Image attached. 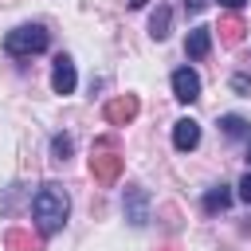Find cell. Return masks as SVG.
<instances>
[{
    "mask_svg": "<svg viewBox=\"0 0 251 251\" xmlns=\"http://www.w3.org/2000/svg\"><path fill=\"white\" fill-rule=\"evenodd\" d=\"M67 216H71V196H67V188L55 184V180H47V184L35 192V200H31V220H35L39 235L63 231Z\"/></svg>",
    "mask_w": 251,
    "mask_h": 251,
    "instance_id": "obj_1",
    "label": "cell"
},
{
    "mask_svg": "<svg viewBox=\"0 0 251 251\" xmlns=\"http://www.w3.org/2000/svg\"><path fill=\"white\" fill-rule=\"evenodd\" d=\"M47 43H51V35H47L43 24H20V27H12L4 35V51L12 59H31V55L47 51Z\"/></svg>",
    "mask_w": 251,
    "mask_h": 251,
    "instance_id": "obj_2",
    "label": "cell"
},
{
    "mask_svg": "<svg viewBox=\"0 0 251 251\" xmlns=\"http://www.w3.org/2000/svg\"><path fill=\"white\" fill-rule=\"evenodd\" d=\"M75 86H78L75 59H71V55H59L55 67H51V90H55V94H75Z\"/></svg>",
    "mask_w": 251,
    "mask_h": 251,
    "instance_id": "obj_3",
    "label": "cell"
},
{
    "mask_svg": "<svg viewBox=\"0 0 251 251\" xmlns=\"http://www.w3.org/2000/svg\"><path fill=\"white\" fill-rule=\"evenodd\" d=\"M173 98L176 102H196L200 98V75L192 67H176L173 71Z\"/></svg>",
    "mask_w": 251,
    "mask_h": 251,
    "instance_id": "obj_4",
    "label": "cell"
},
{
    "mask_svg": "<svg viewBox=\"0 0 251 251\" xmlns=\"http://www.w3.org/2000/svg\"><path fill=\"white\" fill-rule=\"evenodd\" d=\"M137 110H141L137 94H118L114 102H106V122L110 126H129L137 118Z\"/></svg>",
    "mask_w": 251,
    "mask_h": 251,
    "instance_id": "obj_5",
    "label": "cell"
},
{
    "mask_svg": "<svg viewBox=\"0 0 251 251\" xmlns=\"http://www.w3.org/2000/svg\"><path fill=\"white\" fill-rule=\"evenodd\" d=\"M126 220H129L133 227H145V224H149V192H145L141 184L126 188Z\"/></svg>",
    "mask_w": 251,
    "mask_h": 251,
    "instance_id": "obj_6",
    "label": "cell"
},
{
    "mask_svg": "<svg viewBox=\"0 0 251 251\" xmlns=\"http://www.w3.org/2000/svg\"><path fill=\"white\" fill-rule=\"evenodd\" d=\"M173 145H176L180 153H192V149L200 145V122H196V118L173 122Z\"/></svg>",
    "mask_w": 251,
    "mask_h": 251,
    "instance_id": "obj_7",
    "label": "cell"
},
{
    "mask_svg": "<svg viewBox=\"0 0 251 251\" xmlns=\"http://www.w3.org/2000/svg\"><path fill=\"white\" fill-rule=\"evenodd\" d=\"M90 173H94L98 184H114L118 173H122V157L118 153H94L90 157Z\"/></svg>",
    "mask_w": 251,
    "mask_h": 251,
    "instance_id": "obj_8",
    "label": "cell"
},
{
    "mask_svg": "<svg viewBox=\"0 0 251 251\" xmlns=\"http://www.w3.org/2000/svg\"><path fill=\"white\" fill-rule=\"evenodd\" d=\"M212 51V27H192L188 39H184V55L188 59H204Z\"/></svg>",
    "mask_w": 251,
    "mask_h": 251,
    "instance_id": "obj_9",
    "label": "cell"
},
{
    "mask_svg": "<svg viewBox=\"0 0 251 251\" xmlns=\"http://www.w3.org/2000/svg\"><path fill=\"white\" fill-rule=\"evenodd\" d=\"M227 204H231V188H227V184H216V188H208V192H204V212H208V216L224 212Z\"/></svg>",
    "mask_w": 251,
    "mask_h": 251,
    "instance_id": "obj_10",
    "label": "cell"
},
{
    "mask_svg": "<svg viewBox=\"0 0 251 251\" xmlns=\"http://www.w3.org/2000/svg\"><path fill=\"white\" fill-rule=\"evenodd\" d=\"M243 31H247V27H243V20H239L235 12L220 20V39H224V43H239V39H243Z\"/></svg>",
    "mask_w": 251,
    "mask_h": 251,
    "instance_id": "obj_11",
    "label": "cell"
},
{
    "mask_svg": "<svg viewBox=\"0 0 251 251\" xmlns=\"http://www.w3.org/2000/svg\"><path fill=\"white\" fill-rule=\"evenodd\" d=\"M169 24H173V12L161 4V8L149 16V35H153V39H165V35H169Z\"/></svg>",
    "mask_w": 251,
    "mask_h": 251,
    "instance_id": "obj_12",
    "label": "cell"
},
{
    "mask_svg": "<svg viewBox=\"0 0 251 251\" xmlns=\"http://www.w3.org/2000/svg\"><path fill=\"white\" fill-rule=\"evenodd\" d=\"M220 126H224V133H227V137H243V133H247V122H243L239 114H224V118H220Z\"/></svg>",
    "mask_w": 251,
    "mask_h": 251,
    "instance_id": "obj_13",
    "label": "cell"
},
{
    "mask_svg": "<svg viewBox=\"0 0 251 251\" xmlns=\"http://www.w3.org/2000/svg\"><path fill=\"white\" fill-rule=\"evenodd\" d=\"M71 149H75V141H71L67 133H55V137H51V153H55V161H67Z\"/></svg>",
    "mask_w": 251,
    "mask_h": 251,
    "instance_id": "obj_14",
    "label": "cell"
},
{
    "mask_svg": "<svg viewBox=\"0 0 251 251\" xmlns=\"http://www.w3.org/2000/svg\"><path fill=\"white\" fill-rule=\"evenodd\" d=\"M8 247L12 251H35V239L27 231H8Z\"/></svg>",
    "mask_w": 251,
    "mask_h": 251,
    "instance_id": "obj_15",
    "label": "cell"
},
{
    "mask_svg": "<svg viewBox=\"0 0 251 251\" xmlns=\"http://www.w3.org/2000/svg\"><path fill=\"white\" fill-rule=\"evenodd\" d=\"M239 200L243 204H251V169L243 173V180H239Z\"/></svg>",
    "mask_w": 251,
    "mask_h": 251,
    "instance_id": "obj_16",
    "label": "cell"
},
{
    "mask_svg": "<svg viewBox=\"0 0 251 251\" xmlns=\"http://www.w3.org/2000/svg\"><path fill=\"white\" fill-rule=\"evenodd\" d=\"M220 4H224V8H227V12H239V8H243V4H247V0H220Z\"/></svg>",
    "mask_w": 251,
    "mask_h": 251,
    "instance_id": "obj_17",
    "label": "cell"
},
{
    "mask_svg": "<svg viewBox=\"0 0 251 251\" xmlns=\"http://www.w3.org/2000/svg\"><path fill=\"white\" fill-rule=\"evenodd\" d=\"M247 161H251V141H247Z\"/></svg>",
    "mask_w": 251,
    "mask_h": 251,
    "instance_id": "obj_18",
    "label": "cell"
}]
</instances>
